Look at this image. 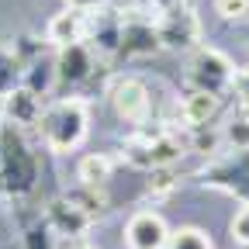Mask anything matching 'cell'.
Listing matches in <instances>:
<instances>
[{
	"mask_svg": "<svg viewBox=\"0 0 249 249\" xmlns=\"http://www.w3.org/2000/svg\"><path fill=\"white\" fill-rule=\"evenodd\" d=\"M87 124H90L87 104L76 101V97L59 101V104H52V107L42 114L45 142H49L55 152H70V149H76V145L87 139Z\"/></svg>",
	"mask_w": 249,
	"mask_h": 249,
	"instance_id": "1",
	"label": "cell"
},
{
	"mask_svg": "<svg viewBox=\"0 0 249 249\" xmlns=\"http://www.w3.org/2000/svg\"><path fill=\"white\" fill-rule=\"evenodd\" d=\"M232 62L214 52V49H197L191 66H187V80L194 83V90H204V93H222L225 87H232Z\"/></svg>",
	"mask_w": 249,
	"mask_h": 249,
	"instance_id": "2",
	"label": "cell"
},
{
	"mask_svg": "<svg viewBox=\"0 0 249 249\" xmlns=\"http://www.w3.org/2000/svg\"><path fill=\"white\" fill-rule=\"evenodd\" d=\"M107 97H111V107H114L118 118L135 121V124L145 121V114H149V90L139 80H132V76L114 80L111 90H107Z\"/></svg>",
	"mask_w": 249,
	"mask_h": 249,
	"instance_id": "3",
	"label": "cell"
},
{
	"mask_svg": "<svg viewBox=\"0 0 249 249\" xmlns=\"http://www.w3.org/2000/svg\"><path fill=\"white\" fill-rule=\"evenodd\" d=\"M166 239H170V229L163 222V214L156 211H139L124 229L128 249H166Z\"/></svg>",
	"mask_w": 249,
	"mask_h": 249,
	"instance_id": "4",
	"label": "cell"
},
{
	"mask_svg": "<svg viewBox=\"0 0 249 249\" xmlns=\"http://www.w3.org/2000/svg\"><path fill=\"white\" fill-rule=\"evenodd\" d=\"M180 156V145L177 142H170V139H135V142H128V160L135 163V166H149V170H163V166H170L173 160Z\"/></svg>",
	"mask_w": 249,
	"mask_h": 249,
	"instance_id": "5",
	"label": "cell"
},
{
	"mask_svg": "<svg viewBox=\"0 0 249 249\" xmlns=\"http://www.w3.org/2000/svg\"><path fill=\"white\" fill-rule=\"evenodd\" d=\"M163 14H166V18H163V24H160V42H166L170 49L197 42V18H194L191 11L173 7V11H163Z\"/></svg>",
	"mask_w": 249,
	"mask_h": 249,
	"instance_id": "6",
	"label": "cell"
},
{
	"mask_svg": "<svg viewBox=\"0 0 249 249\" xmlns=\"http://www.w3.org/2000/svg\"><path fill=\"white\" fill-rule=\"evenodd\" d=\"M80 38H83V14L80 11L66 7L62 14H55L49 21V42H55V45H76Z\"/></svg>",
	"mask_w": 249,
	"mask_h": 249,
	"instance_id": "7",
	"label": "cell"
},
{
	"mask_svg": "<svg viewBox=\"0 0 249 249\" xmlns=\"http://www.w3.org/2000/svg\"><path fill=\"white\" fill-rule=\"evenodd\" d=\"M218 111V93H204V90H194L191 97L183 101V121L187 124H208Z\"/></svg>",
	"mask_w": 249,
	"mask_h": 249,
	"instance_id": "8",
	"label": "cell"
},
{
	"mask_svg": "<svg viewBox=\"0 0 249 249\" xmlns=\"http://www.w3.org/2000/svg\"><path fill=\"white\" fill-rule=\"evenodd\" d=\"M107 177H111V160L107 156H87V160L80 163V180L87 187H101Z\"/></svg>",
	"mask_w": 249,
	"mask_h": 249,
	"instance_id": "9",
	"label": "cell"
},
{
	"mask_svg": "<svg viewBox=\"0 0 249 249\" xmlns=\"http://www.w3.org/2000/svg\"><path fill=\"white\" fill-rule=\"evenodd\" d=\"M166 249H214V246L201 229H177V232H170Z\"/></svg>",
	"mask_w": 249,
	"mask_h": 249,
	"instance_id": "10",
	"label": "cell"
},
{
	"mask_svg": "<svg viewBox=\"0 0 249 249\" xmlns=\"http://www.w3.org/2000/svg\"><path fill=\"white\" fill-rule=\"evenodd\" d=\"M7 111L14 118H21V121H31V118H35V97L21 90V93H14V97L7 101Z\"/></svg>",
	"mask_w": 249,
	"mask_h": 249,
	"instance_id": "11",
	"label": "cell"
},
{
	"mask_svg": "<svg viewBox=\"0 0 249 249\" xmlns=\"http://www.w3.org/2000/svg\"><path fill=\"white\" fill-rule=\"evenodd\" d=\"M225 135H229V142H232L235 149H249V118H246V114L232 118V124L225 128Z\"/></svg>",
	"mask_w": 249,
	"mask_h": 249,
	"instance_id": "12",
	"label": "cell"
},
{
	"mask_svg": "<svg viewBox=\"0 0 249 249\" xmlns=\"http://www.w3.org/2000/svg\"><path fill=\"white\" fill-rule=\"evenodd\" d=\"M232 239L242 242V246H249V204H242L235 211V218H232Z\"/></svg>",
	"mask_w": 249,
	"mask_h": 249,
	"instance_id": "13",
	"label": "cell"
},
{
	"mask_svg": "<svg viewBox=\"0 0 249 249\" xmlns=\"http://www.w3.org/2000/svg\"><path fill=\"white\" fill-rule=\"evenodd\" d=\"M214 7L222 18H246L249 14V0H214Z\"/></svg>",
	"mask_w": 249,
	"mask_h": 249,
	"instance_id": "14",
	"label": "cell"
},
{
	"mask_svg": "<svg viewBox=\"0 0 249 249\" xmlns=\"http://www.w3.org/2000/svg\"><path fill=\"white\" fill-rule=\"evenodd\" d=\"M107 0H66V7H73V11H97V7H104Z\"/></svg>",
	"mask_w": 249,
	"mask_h": 249,
	"instance_id": "15",
	"label": "cell"
},
{
	"mask_svg": "<svg viewBox=\"0 0 249 249\" xmlns=\"http://www.w3.org/2000/svg\"><path fill=\"white\" fill-rule=\"evenodd\" d=\"M170 187H173V177L170 173H160V177L152 180V194H166Z\"/></svg>",
	"mask_w": 249,
	"mask_h": 249,
	"instance_id": "16",
	"label": "cell"
},
{
	"mask_svg": "<svg viewBox=\"0 0 249 249\" xmlns=\"http://www.w3.org/2000/svg\"><path fill=\"white\" fill-rule=\"evenodd\" d=\"M160 4V11H173V7H180V0H156Z\"/></svg>",
	"mask_w": 249,
	"mask_h": 249,
	"instance_id": "17",
	"label": "cell"
},
{
	"mask_svg": "<svg viewBox=\"0 0 249 249\" xmlns=\"http://www.w3.org/2000/svg\"><path fill=\"white\" fill-rule=\"evenodd\" d=\"M76 249H87V246H76Z\"/></svg>",
	"mask_w": 249,
	"mask_h": 249,
	"instance_id": "18",
	"label": "cell"
}]
</instances>
